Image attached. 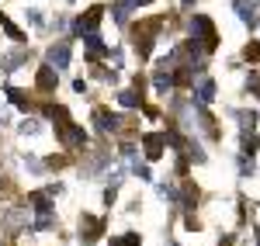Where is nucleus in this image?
Segmentation results:
<instances>
[{"label":"nucleus","mask_w":260,"mask_h":246,"mask_svg":"<svg viewBox=\"0 0 260 246\" xmlns=\"http://www.w3.org/2000/svg\"><path fill=\"white\" fill-rule=\"evenodd\" d=\"M191 39L201 42V49H205V52H215V45H219V31H215L212 18L194 14V18H191Z\"/></svg>","instance_id":"1"},{"label":"nucleus","mask_w":260,"mask_h":246,"mask_svg":"<svg viewBox=\"0 0 260 246\" xmlns=\"http://www.w3.org/2000/svg\"><path fill=\"white\" fill-rule=\"evenodd\" d=\"M160 28H163V18L136 28V52H139V59H149V56H153V42H156V31H160Z\"/></svg>","instance_id":"2"},{"label":"nucleus","mask_w":260,"mask_h":246,"mask_svg":"<svg viewBox=\"0 0 260 246\" xmlns=\"http://www.w3.org/2000/svg\"><path fill=\"white\" fill-rule=\"evenodd\" d=\"M139 146H142V156H146L149 163H156V160H163L167 135H163V132H142V135H139Z\"/></svg>","instance_id":"3"},{"label":"nucleus","mask_w":260,"mask_h":246,"mask_svg":"<svg viewBox=\"0 0 260 246\" xmlns=\"http://www.w3.org/2000/svg\"><path fill=\"white\" fill-rule=\"evenodd\" d=\"M212 101H215V80H212L208 73H201L198 80L191 83V104H198V108H208Z\"/></svg>","instance_id":"4"},{"label":"nucleus","mask_w":260,"mask_h":246,"mask_svg":"<svg viewBox=\"0 0 260 246\" xmlns=\"http://www.w3.org/2000/svg\"><path fill=\"white\" fill-rule=\"evenodd\" d=\"M101 236H104V219H98V215H90V212H83L80 215V243H98Z\"/></svg>","instance_id":"5"},{"label":"nucleus","mask_w":260,"mask_h":246,"mask_svg":"<svg viewBox=\"0 0 260 246\" xmlns=\"http://www.w3.org/2000/svg\"><path fill=\"white\" fill-rule=\"evenodd\" d=\"M101 14H104V7H101V4H94V7H90L87 14H80L77 21H70V28H73L77 35H87V31H98Z\"/></svg>","instance_id":"6"},{"label":"nucleus","mask_w":260,"mask_h":246,"mask_svg":"<svg viewBox=\"0 0 260 246\" xmlns=\"http://www.w3.org/2000/svg\"><path fill=\"white\" fill-rule=\"evenodd\" d=\"M45 62H49L56 73H62V69L70 66V42H56V45H49V52H45Z\"/></svg>","instance_id":"7"},{"label":"nucleus","mask_w":260,"mask_h":246,"mask_svg":"<svg viewBox=\"0 0 260 246\" xmlns=\"http://www.w3.org/2000/svg\"><path fill=\"white\" fill-rule=\"evenodd\" d=\"M94 125H98V132H118L121 118H118V115H111L108 108H94Z\"/></svg>","instance_id":"8"},{"label":"nucleus","mask_w":260,"mask_h":246,"mask_svg":"<svg viewBox=\"0 0 260 246\" xmlns=\"http://www.w3.org/2000/svg\"><path fill=\"white\" fill-rule=\"evenodd\" d=\"M233 11L240 14V21L246 24V28H250V31H253V28L260 24V18H257V7H253L250 0H233Z\"/></svg>","instance_id":"9"},{"label":"nucleus","mask_w":260,"mask_h":246,"mask_svg":"<svg viewBox=\"0 0 260 246\" xmlns=\"http://www.w3.org/2000/svg\"><path fill=\"white\" fill-rule=\"evenodd\" d=\"M56 83H59V73L45 62V66H39V77H35V87H39L42 94H52L56 90Z\"/></svg>","instance_id":"10"},{"label":"nucleus","mask_w":260,"mask_h":246,"mask_svg":"<svg viewBox=\"0 0 260 246\" xmlns=\"http://www.w3.org/2000/svg\"><path fill=\"white\" fill-rule=\"evenodd\" d=\"M28 205L35 208L31 215H56V205H52V198H49L45 191H31V194H28Z\"/></svg>","instance_id":"11"},{"label":"nucleus","mask_w":260,"mask_h":246,"mask_svg":"<svg viewBox=\"0 0 260 246\" xmlns=\"http://www.w3.org/2000/svg\"><path fill=\"white\" fill-rule=\"evenodd\" d=\"M0 222L11 229V232H18V229H24L28 222H31V212H21V208H11V212H4L0 215Z\"/></svg>","instance_id":"12"},{"label":"nucleus","mask_w":260,"mask_h":246,"mask_svg":"<svg viewBox=\"0 0 260 246\" xmlns=\"http://www.w3.org/2000/svg\"><path fill=\"white\" fill-rule=\"evenodd\" d=\"M177 83H174V69H156L153 73V90L156 94H167V90H174Z\"/></svg>","instance_id":"13"},{"label":"nucleus","mask_w":260,"mask_h":246,"mask_svg":"<svg viewBox=\"0 0 260 246\" xmlns=\"http://www.w3.org/2000/svg\"><path fill=\"white\" fill-rule=\"evenodd\" d=\"M28 56H31L28 49H18V52H11V56H0V73H11V69H18V66L28 59Z\"/></svg>","instance_id":"14"},{"label":"nucleus","mask_w":260,"mask_h":246,"mask_svg":"<svg viewBox=\"0 0 260 246\" xmlns=\"http://www.w3.org/2000/svg\"><path fill=\"white\" fill-rule=\"evenodd\" d=\"M156 194H160L163 201L177 205L180 201V184H174V181H160V184H156Z\"/></svg>","instance_id":"15"},{"label":"nucleus","mask_w":260,"mask_h":246,"mask_svg":"<svg viewBox=\"0 0 260 246\" xmlns=\"http://www.w3.org/2000/svg\"><path fill=\"white\" fill-rule=\"evenodd\" d=\"M4 94L14 101L18 111H31V101H28V94H24V90H18V87H11V83H7V87H4Z\"/></svg>","instance_id":"16"},{"label":"nucleus","mask_w":260,"mask_h":246,"mask_svg":"<svg viewBox=\"0 0 260 246\" xmlns=\"http://www.w3.org/2000/svg\"><path fill=\"white\" fill-rule=\"evenodd\" d=\"M0 28L7 31V39H11V42H18V45H24V39H28V35H24V31H21L18 24L7 18V14H0Z\"/></svg>","instance_id":"17"},{"label":"nucleus","mask_w":260,"mask_h":246,"mask_svg":"<svg viewBox=\"0 0 260 246\" xmlns=\"http://www.w3.org/2000/svg\"><path fill=\"white\" fill-rule=\"evenodd\" d=\"M80 39H83V45L90 49V56H104V52H108V49H104V42H101V35H98V31H87V35H80Z\"/></svg>","instance_id":"18"},{"label":"nucleus","mask_w":260,"mask_h":246,"mask_svg":"<svg viewBox=\"0 0 260 246\" xmlns=\"http://www.w3.org/2000/svg\"><path fill=\"white\" fill-rule=\"evenodd\" d=\"M118 104H121V108H128V111H136V108H142L139 90H121V94H118Z\"/></svg>","instance_id":"19"},{"label":"nucleus","mask_w":260,"mask_h":246,"mask_svg":"<svg viewBox=\"0 0 260 246\" xmlns=\"http://www.w3.org/2000/svg\"><path fill=\"white\" fill-rule=\"evenodd\" d=\"M257 149H260V139L253 132H243V156H253Z\"/></svg>","instance_id":"20"},{"label":"nucleus","mask_w":260,"mask_h":246,"mask_svg":"<svg viewBox=\"0 0 260 246\" xmlns=\"http://www.w3.org/2000/svg\"><path fill=\"white\" fill-rule=\"evenodd\" d=\"M18 132H21V135H39V132H42V122H39V118H24Z\"/></svg>","instance_id":"21"},{"label":"nucleus","mask_w":260,"mask_h":246,"mask_svg":"<svg viewBox=\"0 0 260 246\" xmlns=\"http://www.w3.org/2000/svg\"><path fill=\"white\" fill-rule=\"evenodd\" d=\"M136 153H139V146H136V143H125V146H121V160H125L128 166H136Z\"/></svg>","instance_id":"22"},{"label":"nucleus","mask_w":260,"mask_h":246,"mask_svg":"<svg viewBox=\"0 0 260 246\" xmlns=\"http://www.w3.org/2000/svg\"><path fill=\"white\" fill-rule=\"evenodd\" d=\"M132 173H136L139 181H153V170H149V166H142V163H136V166H132Z\"/></svg>","instance_id":"23"},{"label":"nucleus","mask_w":260,"mask_h":246,"mask_svg":"<svg viewBox=\"0 0 260 246\" xmlns=\"http://www.w3.org/2000/svg\"><path fill=\"white\" fill-rule=\"evenodd\" d=\"M246 90L260 97V73H253V77H246Z\"/></svg>","instance_id":"24"},{"label":"nucleus","mask_w":260,"mask_h":246,"mask_svg":"<svg viewBox=\"0 0 260 246\" xmlns=\"http://www.w3.org/2000/svg\"><path fill=\"white\" fill-rule=\"evenodd\" d=\"M121 243H125V246H142V236H139V232H125Z\"/></svg>","instance_id":"25"},{"label":"nucleus","mask_w":260,"mask_h":246,"mask_svg":"<svg viewBox=\"0 0 260 246\" xmlns=\"http://www.w3.org/2000/svg\"><path fill=\"white\" fill-rule=\"evenodd\" d=\"M246 59H260V42H250L246 45Z\"/></svg>","instance_id":"26"},{"label":"nucleus","mask_w":260,"mask_h":246,"mask_svg":"<svg viewBox=\"0 0 260 246\" xmlns=\"http://www.w3.org/2000/svg\"><path fill=\"white\" fill-rule=\"evenodd\" d=\"M115 198H118V191H115V187H104V205L111 208V205H115Z\"/></svg>","instance_id":"27"},{"label":"nucleus","mask_w":260,"mask_h":246,"mask_svg":"<svg viewBox=\"0 0 260 246\" xmlns=\"http://www.w3.org/2000/svg\"><path fill=\"white\" fill-rule=\"evenodd\" d=\"M45 194H49V198H59V194H62V184H49V187H45Z\"/></svg>","instance_id":"28"},{"label":"nucleus","mask_w":260,"mask_h":246,"mask_svg":"<svg viewBox=\"0 0 260 246\" xmlns=\"http://www.w3.org/2000/svg\"><path fill=\"white\" fill-rule=\"evenodd\" d=\"M28 21H31L35 28H42V14H39V11H28Z\"/></svg>","instance_id":"29"},{"label":"nucleus","mask_w":260,"mask_h":246,"mask_svg":"<svg viewBox=\"0 0 260 246\" xmlns=\"http://www.w3.org/2000/svg\"><path fill=\"white\" fill-rule=\"evenodd\" d=\"M219 246H233V236H222V239H219Z\"/></svg>","instance_id":"30"},{"label":"nucleus","mask_w":260,"mask_h":246,"mask_svg":"<svg viewBox=\"0 0 260 246\" xmlns=\"http://www.w3.org/2000/svg\"><path fill=\"white\" fill-rule=\"evenodd\" d=\"M108 246H125V243H121V236H118V239H111V243H108Z\"/></svg>","instance_id":"31"},{"label":"nucleus","mask_w":260,"mask_h":246,"mask_svg":"<svg viewBox=\"0 0 260 246\" xmlns=\"http://www.w3.org/2000/svg\"><path fill=\"white\" fill-rule=\"evenodd\" d=\"M4 122H7V111H4V108H0V125H4Z\"/></svg>","instance_id":"32"},{"label":"nucleus","mask_w":260,"mask_h":246,"mask_svg":"<svg viewBox=\"0 0 260 246\" xmlns=\"http://www.w3.org/2000/svg\"><path fill=\"white\" fill-rule=\"evenodd\" d=\"M191 4H194V0H180V7H191Z\"/></svg>","instance_id":"33"},{"label":"nucleus","mask_w":260,"mask_h":246,"mask_svg":"<svg viewBox=\"0 0 260 246\" xmlns=\"http://www.w3.org/2000/svg\"><path fill=\"white\" fill-rule=\"evenodd\" d=\"M70 4H77V0H70Z\"/></svg>","instance_id":"34"},{"label":"nucleus","mask_w":260,"mask_h":246,"mask_svg":"<svg viewBox=\"0 0 260 246\" xmlns=\"http://www.w3.org/2000/svg\"><path fill=\"white\" fill-rule=\"evenodd\" d=\"M0 14H4V11H0Z\"/></svg>","instance_id":"35"}]
</instances>
